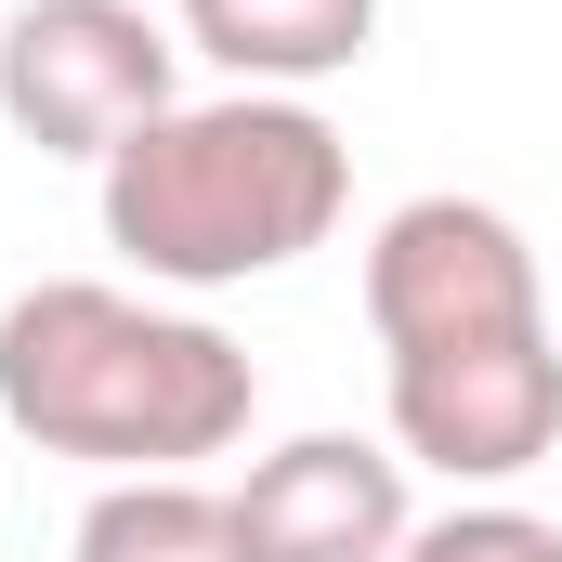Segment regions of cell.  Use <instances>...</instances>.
Instances as JSON below:
<instances>
[{"mask_svg": "<svg viewBox=\"0 0 562 562\" xmlns=\"http://www.w3.org/2000/svg\"><path fill=\"white\" fill-rule=\"evenodd\" d=\"M170 26H183L236 92H314V79L367 66L380 0H183Z\"/></svg>", "mask_w": 562, "mask_h": 562, "instance_id": "obj_7", "label": "cell"}, {"mask_svg": "<svg viewBox=\"0 0 562 562\" xmlns=\"http://www.w3.org/2000/svg\"><path fill=\"white\" fill-rule=\"evenodd\" d=\"M393 562H562V524H550V510H524V497H458V510L406 524V550H393Z\"/></svg>", "mask_w": 562, "mask_h": 562, "instance_id": "obj_9", "label": "cell"}, {"mask_svg": "<svg viewBox=\"0 0 562 562\" xmlns=\"http://www.w3.org/2000/svg\"><path fill=\"white\" fill-rule=\"evenodd\" d=\"M79 562H249V537H236V484H196V471H119V484L79 510Z\"/></svg>", "mask_w": 562, "mask_h": 562, "instance_id": "obj_8", "label": "cell"}, {"mask_svg": "<svg viewBox=\"0 0 562 562\" xmlns=\"http://www.w3.org/2000/svg\"><path fill=\"white\" fill-rule=\"evenodd\" d=\"M92 210L144 288H249L340 236L353 144L314 119V92H210L144 119L92 170Z\"/></svg>", "mask_w": 562, "mask_h": 562, "instance_id": "obj_2", "label": "cell"}, {"mask_svg": "<svg viewBox=\"0 0 562 562\" xmlns=\"http://www.w3.org/2000/svg\"><path fill=\"white\" fill-rule=\"evenodd\" d=\"M406 458L367 431H288L276 458H249L236 484V537L249 562H393L406 550Z\"/></svg>", "mask_w": 562, "mask_h": 562, "instance_id": "obj_6", "label": "cell"}, {"mask_svg": "<svg viewBox=\"0 0 562 562\" xmlns=\"http://www.w3.org/2000/svg\"><path fill=\"white\" fill-rule=\"evenodd\" d=\"M0 419L40 458H92L119 471H196L223 445H249L262 419V367L183 314L105 276H40L0 301Z\"/></svg>", "mask_w": 562, "mask_h": 562, "instance_id": "obj_1", "label": "cell"}, {"mask_svg": "<svg viewBox=\"0 0 562 562\" xmlns=\"http://www.w3.org/2000/svg\"><path fill=\"white\" fill-rule=\"evenodd\" d=\"M393 367V458L445 484H524L562 445V340L550 327H497V340H445V353H380Z\"/></svg>", "mask_w": 562, "mask_h": 562, "instance_id": "obj_5", "label": "cell"}, {"mask_svg": "<svg viewBox=\"0 0 562 562\" xmlns=\"http://www.w3.org/2000/svg\"><path fill=\"white\" fill-rule=\"evenodd\" d=\"M183 105V26L144 0H13L0 13V119L40 157H119L144 119Z\"/></svg>", "mask_w": 562, "mask_h": 562, "instance_id": "obj_3", "label": "cell"}, {"mask_svg": "<svg viewBox=\"0 0 562 562\" xmlns=\"http://www.w3.org/2000/svg\"><path fill=\"white\" fill-rule=\"evenodd\" d=\"M367 327H380V353H445V340L550 327V276H537V249H524L510 210H484V196H406L367 236Z\"/></svg>", "mask_w": 562, "mask_h": 562, "instance_id": "obj_4", "label": "cell"}]
</instances>
